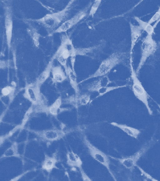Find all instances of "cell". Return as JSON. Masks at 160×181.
Segmentation results:
<instances>
[{
  "instance_id": "cell-11",
  "label": "cell",
  "mask_w": 160,
  "mask_h": 181,
  "mask_svg": "<svg viewBox=\"0 0 160 181\" xmlns=\"http://www.w3.org/2000/svg\"><path fill=\"white\" fill-rule=\"evenodd\" d=\"M40 88L35 83L28 84L25 87L23 96L33 106L41 104L42 98Z\"/></svg>"
},
{
  "instance_id": "cell-31",
  "label": "cell",
  "mask_w": 160,
  "mask_h": 181,
  "mask_svg": "<svg viewBox=\"0 0 160 181\" xmlns=\"http://www.w3.org/2000/svg\"><path fill=\"white\" fill-rule=\"evenodd\" d=\"M76 56L77 55L75 52V48L74 50L71 53L69 57L71 65V67L72 70L75 72H76L75 68Z\"/></svg>"
},
{
  "instance_id": "cell-6",
  "label": "cell",
  "mask_w": 160,
  "mask_h": 181,
  "mask_svg": "<svg viewBox=\"0 0 160 181\" xmlns=\"http://www.w3.org/2000/svg\"><path fill=\"white\" fill-rule=\"evenodd\" d=\"M82 141L91 157L105 167L113 179L116 181V178L110 168L111 162L109 156L93 145L86 135L83 136Z\"/></svg>"
},
{
  "instance_id": "cell-23",
  "label": "cell",
  "mask_w": 160,
  "mask_h": 181,
  "mask_svg": "<svg viewBox=\"0 0 160 181\" xmlns=\"http://www.w3.org/2000/svg\"><path fill=\"white\" fill-rule=\"evenodd\" d=\"M134 19L138 23L139 26L142 30L146 31L147 34L152 35L154 33V29L153 26L149 24L148 22L143 21L137 16H134Z\"/></svg>"
},
{
  "instance_id": "cell-25",
  "label": "cell",
  "mask_w": 160,
  "mask_h": 181,
  "mask_svg": "<svg viewBox=\"0 0 160 181\" xmlns=\"http://www.w3.org/2000/svg\"><path fill=\"white\" fill-rule=\"evenodd\" d=\"M15 90V87L11 85L6 86L2 88L1 93L3 97L8 98L10 102L14 98Z\"/></svg>"
},
{
  "instance_id": "cell-30",
  "label": "cell",
  "mask_w": 160,
  "mask_h": 181,
  "mask_svg": "<svg viewBox=\"0 0 160 181\" xmlns=\"http://www.w3.org/2000/svg\"><path fill=\"white\" fill-rule=\"evenodd\" d=\"M15 128L11 131L5 134L0 135V147L5 143L6 140L11 136L15 131Z\"/></svg>"
},
{
  "instance_id": "cell-10",
  "label": "cell",
  "mask_w": 160,
  "mask_h": 181,
  "mask_svg": "<svg viewBox=\"0 0 160 181\" xmlns=\"http://www.w3.org/2000/svg\"><path fill=\"white\" fill-rule=\"evenodd\" d=\"M4 9L6 40L8 50L9 51L11 48L13 29L12 8L11 5L6 4L4 6Z\"/></svg>"
},
{
  "instance_id": "cell-14",
  "label": "cell",
  "mask_w": 160,
  "mask_h": 181,
  "mask_svg": "<svg viewBox=\"0 0 160 181\" xmlns=\"http://www.w3.org/2000/svg\"><path fill=\"white\" fill-rule=\"evenodd\" d=\"M52 80L53 83H61L65 81L68 76L61 65L52 66L51 70Z\"/></svg>"
},
{
  "instance_id": "cell-34",
  "label": "cell",
  "mask_w": 160,
  "mask_h": 181,
  "mask_svg": "<svg viewBox=\"0 0 160 181\" xmlns=\"http://www.w3.org/2000/svg\"><path fill=\"white\" fill-rule=\"evenodd\" d=\"M9 65V62L8 61L0 59V70L7 68Z\"/></svg>"
},
{
  "instance_id": "cell-28",
  "label": "cell",
  "mask_w": 160,
  "mask_h": 181,
  "mask_svg": "<svg viewBox=\"0 0 160 181\" xmlns=\"http://www.w3.org/2000/svg\"><path fill=\"white\" fill-rule=\"evenodd\" d=\"M102 0H95L93 3L92 4L89 13V16L93 17L96 12L97 11L100 4Z\"/></svg>"
},
{
  "instance_id": "cell-29",
  "label": "cell",
  "mask_w": 160,
  "mask_h": 181,
  "mask_svg": "<svg viewBox=\"0 0 160 181\" xmlns=\"http://www.w3.org/2000/svg\"><path fill=\"white\" fill-rule=\"evenodd\" d=\"M138 169L139 170L141 173L148 180H150L153 181H157V180L153 178L151 175L145 171L142 168L139 166L137 164L136 165Z\"/></svg>"
},
{
  "instance_id": "cell-9",
  "label": "cell",
  "mask_w": 160,
  "mask_h": 181,
  "mask_svg": "<svg viewBox=\"0 0 160 181\" xmlns=\"http://www.w3.org/2000/svg\"><path fill=\"white\" fill-rule=\"evenodd\" d=\"M30 131L41 140L49 142L59 140L66 134L62 130L55 128L40 130H30Z\"/></svg>"
},
{
  "instance_id": "cell-20",
  "label": "cell",
  "mask_w": 160,
  "mask_h": 181,
  "mask_svg": "<svg viewBox=\"0 0 160 181\" xmlns=\"http://www.w3.org/2000/svg\"><path fill=\"white\" fill-rule=\"evenodd\" d=\"M62 104V99L60 96L57 98L50 106L45 107L44 111L52 116H56L63 111L61 108Z\"/></svg>"
},
{
  "instance_id": "cell-4",
  "label": "cell",
  "mask_w": 160,
  "mask_h": 181,
  "mask_svg": "<svg viewBox=\"0 0 160 181\" xmlns=\"http://www.w3.org/2000/svg\"><path fill=\"white\" fill-rule=\"evenodd\" d=\"M132 63L131 58L130 60V68L131 77L132 81V91L134 96L144 104L149 114L152 115L153 112L149 104V95L138 78Z\"/></svg>"
},
{
  "instance_id": "cell-26",
  "label": "cell",
  "mask_w": 160,
  "mask_h": 181,
  "mask_svg": "<svg viewBox=\"0 0 160 181\" xmlns=\"http://www.w3.org/2000/svg\"><path fill=\"white\" fill-rule=\"evenodd\" d=\"M76 96L77 105L81 106H86L90 101L91 96L89 93H85Z\"/></svg>"
},
{
  "instance_id": "cell-24",
  "label": "cell",
  "mask_w": 160,
  "mask_h": 181,
  "mask_svg": "<svg viewBox=\"0 0 160 181\" xmlns=\"http://www.w3.org/2000/svg\"><path fill=\"white\" fill-rule=\"evenodd\" d=\"M127 85L124 84L113 86H108L102 87L100 88L97 92L98 93V95L96 98H98L102 97L106 93L113 90L126 87Z\"/></svg>"
},
{
  "instance_id": "cell-27",
  "label": "cell",
  "mask_w": 160,
  "mask_h": 181,
  "mask_svg": "<svg viewBox=\"0 0 160 181\" xmlns=\"http://www.w3.org/2000/svg\"><path fill=\"white\" fill-rule=\"evenodd\" d=\"M34 106L32 105L25 112L23 117L21 123L19 125L20 129H22L29 121L34 112Z\"/></svg>"
},
{
  "instance_id": "cell-22",
  "label": "cell",
  "mask_w": 160,
  "mask_h": 181,
  "mask_svg": "<svg viewBox=\"0 0 160 181\" xmlns=\"http://www.w3.org/2000/svg\"><path fill=\"white\" fill-rule=\"evenodd\" d=\"M15 157L20 158L18 143L14 142L7 148L0 157V159L7 158Z\"/></svg>"
},
{
  "instance_id": "cell-1",
  "label": "cell",
  "mask_w": 160,
  "mask_h": 181,
  "mask_svg": "<svg viewBox=\"0 0 160 181\" xmlns=\"http://www.w3.org/2000/svg\"><path fill=\"white\" fill-rule=\"evenodd\" d=\"M75 1V0H70L62 10L47 14L42 18L26 19L42 26L45 29L48 35H51L53 32L68 19Z\"/></svg>"
},
{
  "instance_id": "cell-21",
  "label": "cell",
  "mask_w": 160,
  "mask_h": 181,
  "mask_svg": "<svg viewBox=\"0 0 160 181\" xmlns=\"http://www.w3.org/2000/svg\"><path fill=\"white\" fill-rule=\"evenodd\" d=\"M66 74L68 78L70 85L74 91L75 95H78L79 94L80 89L76 72H74L71 67L68 66Z\"/></svg>"
},
{
  "instance_id": "cell-5",
  "label": "cell",
  "mask_w": 160,
  "mask_h": 181,
  "mask_svg": "<svg viewBox=\"0 0 160 181\" xmlns=\"http://www.w3.org/2000/svg\"><path fill=\"white\" fill-rule=\"evenodd\" d=\"M75 48L72 42L69 37L66 34L62 35L60 45L53 55L55 59L64 68L66 74L68 66L67 60Z\"/></svg>"
},
{
  "instance_id": "cell-33",
  "label": "cell",
  "mask_w": 160,
  "mask_h": 181,
  "mask_svg": "<svg viewBox=\"0 0 160 181\" xmlns=\"http://www.w3.org/2000/svg\"><path fill=\"white\" fill-rule=\"evenodd\" d=\"M81 173V178L83 181H91L92 180L87 175L86 173L84 171L82 167L79 168Z\"/></svg>"
},
{
  "instance_id": "cell-13",
  "label": "cell",
  "mask_w": 160,
  "mask_h": 181,
  "mask_svg": "<svg viewBox=\"0 0 160 181\" xmlns=\"http://www.w3.org/2000/svg\"><path fill=\"white\" fill-rule=\"evenodd\" d=\"M55 58L54 55L51 58L47 65L36 79L34 83L39 88L48 80L51 73Z\"/></svg>"
},
{
  "instance_id": "cell-3",
  "label": "cell",
  "mask_w": 160,
  "mask_h": 181,
  "mask_svg": "<svg viewBox=\"0 0 160 181\" xmlns=\"http://www.w3.org/2000/svg\"><path fill=\"white\" fill-rule=\"evenodd\" d=\"M156 140L153 137L145 142L141 148L133 154L130 156L118 158L109 155V157L118 161L125 168L132 172L136 167L138 162L155 143Z\"/></svg>"
},
{
  "instance_id": "cell-8",
  "label": "cell",
  "mask_w": 160,
  "mask_h": 181,
  "mask_svg": "<svg viewBox=\"0 0 160 181\" xmlns=\"http://www.w3.org/2000/svg\"><path fill=\"white\" fill-rule=\"evenodd\" d=\"M92 4V2H89L71 18L67 19L53 32L52 34L65 32L77 24L87 16Z\"/></svg>"
},
{
  "instance_id": "cell-19",
  "label": "cell",
  "mask_w": 160,
  "mask_h": 181,
  "mask_svg": "<svg viewBox=\"0 0 160 181\" xmlns=\"http://www.w3.org/2000/svg\"><path fill=\"white\" fill-rule=\"evenodd\" d=\"M57 158L54 156L45 155L41 164L42 169L48 173L51 172L54 169L57 168Z\"/></svg>"
},
{
  "instance_id": "cell-17",
  "label": "cell",
  "mask_w": 160,
  "mask_h": 181,
  "mask_svg": "<svg viewBox=\"0 0 160 181\" xmlns=\"http://www.w3.org/2000/svg\"><path fill=\"white\" fill-rule=\"evenodd\" d=\"M66 162L71 167L79 168L82 167V162L80 157L73 151H68L66 155Z\"/></svg>"
},
{
  "instance_id": "cell-16",
  "label": "cell",
  "mask_w": 160,
  "mask_h": 181,
  "mask_svg": "<svg viewBox=\"0 0 160 181\" xmlns=\"http://www.w3.org/2000/svg\"><path fill=\"white\" fill-rule=\"evenodd\" d=\"M129 26L131 41L130 54H131L137 40L142 35V30L139 25H134L131 22H129Z\"/></svg>"
},
{
  "instance_id": "cell-12",
  "label": "cell",
  "mask_w": 160,
  "mask_h": 181,
  "mask_svg": "<svg viewBox=\"0 0 160 181\" xmlns=\"http://www.w3.org/2000/svg\"><path fill=\"white\" fill-rule=\"evenodd\" d=\"M112 82L108 75H106L87 84L85 89L90 92H97L100 88L109 86Z\"/></svg>"
},
{
  "instance_id": "cell-7",
  "label": "cell",
  "mask_w": 160,
  "mask_h": 181,
  "mask_svg": "<svg viewBox=\"0 0 160 181\" xmlns=\"http://www.w3.org/2000/svg\"><path fill=\"white\" fill-rule=\"evenodd\" d=\"M157 43L153 38L152 35L147 34L142 40L141 46V57L135 70L138 76L148 58L154 53L157 49Z\"/></svg>"
},
{
  "instance_id": "cell-2",
  "label": "cell",
  "mask_w": 160,
  "mask_h": 181,
  "mask_svg": "<svg viewBox=\"0 0 160 181\" xmlns=\"http://www.w3.org/2000/svg\"><path fill=\"white\" fill-rule=\"evenodd\" d=\"M127 53L116 52L102 60L97 69L92 74L79 82L81 83L90 79L108 75L117 65L124 63L128 57Z\"/></svg>"
},
{
  "instance_id": "cell-18",
  "label": "cell",
  "mask_w": 160,
  "mask_h": 181,
  "mask_svg": "<svg viewBox=\"0 0 160 181\" xmlns=\"http://www.w3.org/2000/svg\"><path fill=\"white\" fill-rule=\"evenodd\" d=\"M24 21L28 25L27 29L28 33L30 36L34 46L36 48H38L40 44V34L37 28L31 24L30 22L26 19Z\"/></svg>"
},
{
  "instance_id": "cell-32",
  "label": "cell",
  "mask_w": 160,
  "mask_h": 181,
  "mask_svg": "<svg viewBox=\"0 0 160 181\" xmlns=\"http://www.w3.org/2000/svg\"><path fill=\"white\" fill-rule=\"evenodd\" d=\"M160 7L158 8V11L154 13V14L150 18L148 23L151 24L155 22L158 20L160 19Z\"/></svg>"
},
{
  "instance_id": "cell-35",
  "label": "cell",
  "mask_w": 160,
  "mask_h": 181,
  "mask_svg": "<svg viewBox=\"0 0 160 181\" xmlns=\"http://www.w3.org/2000/svg\"><path fill=\"white\" fill-rule=\"evenodd\" d=\"M7 111V108L5 109L0 115V125Z\"/></svg>"
},
{
  "instance_id": "cell-15",
  "label": "cell",
  "mask_w": 160,
  "mask_h": 181,
  "mask_svg": "<svg viewBox=\"0 0 160 181\" xmlns=\"http://www.w3.org/2000/svg\"><path fill=\"white\" fill-rule=\"evenodd\" d=\"M110 124L113 126L117 127L129 136L137 139L141 133L140 130L125 124L119 123L116 122H112Z\"/></svg>"
}]
</instances>
